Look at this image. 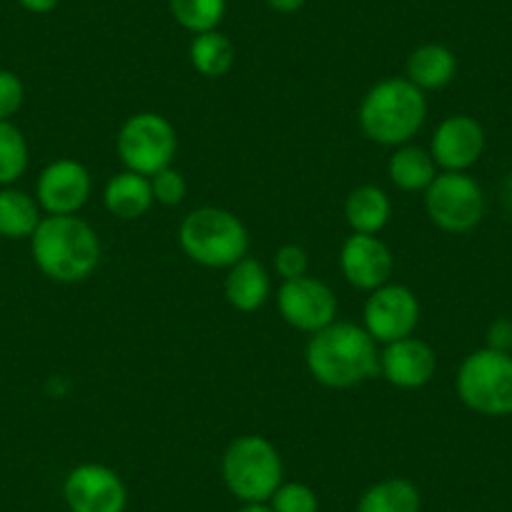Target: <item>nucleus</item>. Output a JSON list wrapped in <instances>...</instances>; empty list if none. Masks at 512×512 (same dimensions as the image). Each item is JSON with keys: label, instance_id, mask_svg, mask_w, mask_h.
<instances>
[{"label": "nucleus", "instance_id": "a211bd4d", "mask_svg": "<svg viewBox=\"0 0 512 512\" xmlns=\"http://www.w3.org/2000/svg\"><path fill=\"white\" fill-rule=\"evenodd\" d=\"M457 76V56L445 43H422L407 56L405 78L420 91H440Z\"/></svg>", "mask_w": 512, "mask_h": 512}, {"label": "nucleus", "instance_id": "72a5a7b5", "mask_svg": "<svg viewBox=\"0 0 512 512\" xmlns=\"http://www.w3.org/2000/svg\"><path fill=\"white\" fill-rule=\"evenodd\" d=\"M505 204H507V209L512 211V174H510V179L505 181Z\"/></svg>", "mask_w": 512, "mask_h": 512}, {"label": "nucleus", "instance_id": "f3484780", "mask_svg": "<svg viewBox=\"0 0 512 512\" xmlns=\"http://www.w3.org/2000/svg\"><path fill=\"white\" fill-rule=\"evenodd\" d=\"M154 191H151L149 176L136 171H118L103 186V206L111 216L121 221H136L146 216L154 206Z\"/></svg>", "mask_w": 512, "mask_h": 512}, {"label": "nucleus", "instance_id": "7ed1b4c3", "mask_svg": "<svg viewBox=\"0 0 512 512\" xmlns=\"http://www.w3.org/2000/svg\"><path fill=\"white\" fill-rule=\"evenodd\" d=\"M427 121V96L412 81L384 78L364 93L359 103V126L379 146L412 144Z\"/></svg>", "mask_w": 512, "mask_h": 512}, {"label": "nucleus", "instance_id": "473e14b6", "mask_svg": "<svg viewBox=\"0 0 512 512\" xmlns=\"http://www.w3.org/2000/svg\"><path fill=\"white\" fill-rule=\"evenodd\" d=\"M236 512H274L269 502H244Z\"/></svg>", "mask_w": 512, "mask_h": 512}, {"label": "nucleus", "instance_id": "4468645a", "mask_svg": "<svg viewBox=\"0 0 512 512\" xmlns=\"http://www.w3.org/2000/svg\"><path fill=\"white\" fill-rule=\"evenodd\" d=\"M339 269L347 284L362 292H374L392 282L395 256L390 246L374 234H352L339 251Z\"/></svg>", "mask_w": 512, "mask_h": 512}, {"label": "nucleus", "instance_id": "9b49d317", "mask_svg": "<svg viewBox=\"0 0 512 512\" xmlns=\"http://www.w3.org/2000/svg\"><path fill=\"white\" fill-rule=\"evenodd\" d=\"M63 500L71 512H123L128 490L113 467L83 462L63 480Z\"/></svg>", "mask_w": 512, "mask_h": 512}, {"label": "nucleus", "instance_id": "a878e982", "mask_svg": "<svg viewBox=\"0 0 512 512\" xmlns=\"http://www.w3.org/2000/svg\"><path fill=\"white\" fill-rule=\"evenodd\" d=\"M269 507L274 512H319V497L304 482H282L269 497Z\"/></svg>", "mask_w": 512, "mask_h": 512}, {"label": "nucleus", "instance_id": "2f4dec72", "mask_svg": "<svg viewBox=\"0 0 512 512\" xmlns=\"http://www.w3.org/2000/svg\"><path fill=\"white\" fill-rule=\"evenodd\" d=\"M307 0H267V6L274 13H282V16H292V13L302 11Z\"/></svg>", "mask_w": 512, "mask_h": 512}, {"label": "nucleus", "instance_id": "f8f14e48", "mask_svg": "<svg viewBox=\"0 0 512 512\" xmlns=\"http://www.w3.org/2000/svg\"><path fill=\"white\" fill-rule=\"evenodd\" d=\"M93 191L91 171L76 159H56L38 174L36 201L46 216H76Z\"/></svg>", "mask_w": 512, "mask_h": 512}, {"label": "nucleus", "instance_id": "7c9ffc66", "mask_svg": "<svg viewBox=\"0 0 512 512\" xmlns=\"http://www.w3.org/2000/svg\"><path fill=\"white\" fill-rule=\"evenodd\" d=\"M18 6L23 11L33 13V16H46V13H53L61 6V0H18Z\"/></svg>", "mask_w": 512, "mask_h": 512}, {"label": "nucleus", "instance_id": "39448f33", "mask_svg": "<svg viewBox=\"0 0 512 512\" xmlns=\"http://www.w3.org/2000/svg\"><path fill=\"white\" fill-rule=\"evenodd\" d=\"M221 477L236 500L269 502L284 482V462L272 440L262 435H241L221 457Z\"/></svg>", "mask_w": 512, "mask_h": 512}, {"label": "nucleus", "instance_id": "5701e85b", "mask_svg": "<svg viewBox=\"0 0 512 512\" xmlns=\"http://www.w3.org/2000/svg\"><path fill=\"white\" fill-rule=\"evenodd\" d=\"M189 61L199 76L221 78L234 68L236 48L231 38L216 28V31H206L191 38Z\"/></svg>", "mask_w": 512, "mask_h": 512}, {"label": "nucleus", "instance_id": "6e6552de", "mask_svg": "<svg viewBox=\"0 0 512 512\" xmlns=\"http://www.w3.org/2000/svg\"><path fill=\"white\" fill-rule=\"evenodd\" d=\"M485 191L470 171H440L425 191V211L447 234H467L485 216Z\"/></svg>", "mask_w": 512, "mask_h": 512}, {"label": "nucleus", "instance_id": "393cba45", "mask_svg": "<svg viewBox=\"0 0 512 512\" xmlns=\"http://www.w3.org/2000/svg\"><path fill=\"white\" fill-rule=\"evenodd\" d=\"M31 151L21 128L13 121H0V186H13L28 171Z\"/></svg>", "mask_w": 512, "mask_h": 512}, {"label": "nucleus", "instance_id": "412c9836", "mask_svg": "<svg viewBox=\"0 0 512 512\" xmlns=\"http://www.w3.org/2000/svg\"><path fill=\"white\" fill-rule=\"evenodd\" d=\"M43 219L36 196L16 189V186H0V236L3 239H31Z\"/></svg>", "mask_w": 512, "mask_h": 512}, {"label": "nucleus", "instance_id": "0eeeda50", "mask_svg": "<svg viewBox=\"0 0 512 512\" xmlns=\"http://www.w3.org/2000/svg\"><path fill=\"white\" fill-rule=\"evenodd\" d=\"M179 134L174 123L154 111H141L121 123L116 136V154L123 169L141 176H154L174 166Z\"/></svg>", "mask_w": 512, "mask_h": 512}, {"label": "nucleus", "instance_id": "423d86ee", "mask_svg": "<svg viewBox=\"0 0 512 512\" xmlns=\"http://www.w3.org/2000/svg\"><path fill=\"white\" fill-rule=\"evenodd\" d=\"M462 405L482 417H512V352L482 347L462 359L455 377Z\"/></svg>", "mask_w": 512, "mask_h": 512}, {"label": "nucleus", "instance_id": "2eb2a0df", "mask_svg": "<svg viewBox=\"0 0 512 512\" xmlns=\"http://www.w3.org/2000/svg\"><path fill=\"white\" fill-rule=\"evenodd\" d=\"M379 374L397 390H422L437 374V354L415 334L397 339L379 352Z\"/></svg>", "mask_w": 512, "mask_h": 512}, {"label": "nucleus", "instance_id": "bb28decb", "mask_svg": "<svg viewBox=\"0 0 512 512\" xmlns=\"http://www.w3.org/2000/svg\"><path fill=\"white\" fill-rule=\"evenodd\" d=\"M151 191H154L156 204L179 206L184 204L186 194H189V184H186V176L179 169L169 166V169L151 176Z\"/></svg>", "mask_w": 512, "mask_h": 512}, {"label": "nucleus", "instance_id": "c756f323", "mask_svg": "<svg viewBox=\"0 0 512 512\" xmlns=\"http://www.w3.org/2000/svg\"><path fill=\"white\" fill-rule=\"evenodd\" d=\"M485 347L497 349V352H512V319L500 317L490 324Z\"/></svg>", "mask_w": 512, "mask_h": 512}, {"label": "nucleus", "instance_id": "f03ea898", "mask_svg": "<svg viewBox=\"0 0 512 512\" xmlns=\"http://www.w3.org/2000/svg\"><path fill=\"white\" fill-rule=\"evenodd\" d=\"M33 264L56 284L86 282L101 264V239L81 216H43L31 236Z\"/></svg>", "mask_w": 512, "mask_h": 512}, {"label": "nucleus", "instance_id": "aec40b11", "mask_svg": "<svg viewBox=\"0 0 512 512\" xmlns=\"http://www.w3.org/2000/svg\"><path fill=\"white\" fill-rule=\"evenodd\" d=\"M437 174H440V169H437L430 149H422L415 144L397 146L387 161L390 181L407 194H425L432 181L437 179Z\"/></svg>", "mask_w": 512, "mask_h": 512}, {"label": "nucleus", "instance_id": "b1692460", "mask_svg": "<svg viewBox=\"0 0 512 512\" xmlns=\"http://www.w3.org/2000/svg\"><path fill=\"white\" fill-rule=\"evenodd\" d=\"M226 0H169V13L191 36L216 31L226 16Z\"/></svg>", "mask_w": 512, "mask_h": 512}, {"label": "nucleus", "instance_id": "20e7f679", "mask_svg": "<svg viewBox=\"0 0 512 512\" xmlns=\"http://www.w3.org/2000/svg\"><path fill=\"white\" fill-rule=\"evenodd\" d=\"M181 251L204 269H229L249 256V231L244 221L221 206L189 211L179 226Z\"/></svg>", "mask_w": 512, "mask_h": 512}, {"label": "nucleus", "instance_id": "c85d7f7f", "mask_svg": "<svg viewBox=\"0 0 512 512\" xmlns=\"http://www.w3.org/2000/svg\"><path fill=\"white\" fill-rule=\"evenodd\" d=\"M26 101V86L21 76L8 68H0V121H11Z\"/></svg>", "mask_w": 512, "mask_h": 512}, {"label": "nucleus", "instance_id": "ddd939ff", "mask_svg": "<svg viewBox=\"0 0 512 512\" xmlns=\"http://www.w3.org/2000/svg\"><path fill=\"white\" fill-rule=\"evenodd\" d=\"M487 146L485 128L467 113H452L437 123L430 154L440 171H470Z\"/></svg>", "mask_w": 512, "mask_h": 512}, {"label": "nucleus", "instance_id": "dca6fc26", "mask_svg": "<svg viewBox=\"0 0 512 512\" xmlns=\"http://www.w3.org/2000/svg\"><path fill=\"white\" fill-rule=\"evenodd\" d=\"M224 297L236 312H256L272 297V274H269V269L262 262L244 256L241 262L226 269Z\"/></svg>", "mask_w": 512, "mask_h": 512}, {"label": "nucleus", "instance_id": "6ab92c4d", "mask_svg": "<svg viewBox=\"0 0 512 512\" xmlns=\"http://www.w3.org/2000/svg\"><path fill=\"white\" fill-rule=\"evenodd\" d=\"M344 219H347L352 234H374L390 224L392 201L387 191L374 184H362L349 191L344 201Z\"/></svg>", "mask_w": 512, "mask_h": 512}, {"label": "nucleus", "instance_id": "4be33fe9", "mask_svg": "<svg viewBox=\"0 0 512 512\" xmlns=\"http://www.w3.org/2000/svg\"><path fill=\"white\" fill-rule=\"evenodd\" d=\"M422 495L407 477H387L362 492L357 512H420Z\"/></svg>", "mask_w": 512, "mask_h": 512}, {"label": "nucleus", "instance_id": "9d476101", "mask_svg": "<svg viewBox=\"0 0 512 512\" xmlns=\"http://www.w3.org/2000/svg\"><path fill=\"white\" fill-rule=\"evenodd\" d=\"M277 307L289 327L309 337L337 322L339 312L337 294L332 292V287L309 274L282 282V287L277 289Z\"/></svg>", "mask_w": 512, "mask_h": 512}, {"label": "nucleus", "instance_id": "1a4fd4ad", "mask_svg": "<svg viewBox=\"0 0 512 512\" xmlns=\"http://www.w3.org/2000/svg\"><path fill=\"white\" fill-rule=\"evenodd\" d=\"M420 299L405 284H384V287L369 292L364 302V324L369 337L377 344H392L397 339L412 337L420 324Z\"/></svg>", "mask_w": 512, "mask_h": 512}, {"label": "nucleus", "instance_id": "f257e3e1", "mask_svg": "<svg viewBox=\"0 0 512 512\" xmlns=\"http://www.w3.org/2000/svg\"><path fill=\"white\" fill-rule=\"evenodd\" d=\"M304 364L327 390H352L379 374V349L362 324L337 319L309 337Z\"/></svg>", "mask_w": 512, "mask_h": 512}, {"label": "nucleus", "instance_id": "cd10ccee", "mask_svg": "<svg viewBox=\"0 0 512 512\" xmlns=\"http://www.w3.org/2000/svg\"><path fill=\"white\" fill-rule=\"evenodd\" d=\"M274 272L282 282L289 279L307 277L309 274V254L299 244H282L274 251Z\"/></svg>", "mask_w": 512, "mask_h": 512}]
</instances>
